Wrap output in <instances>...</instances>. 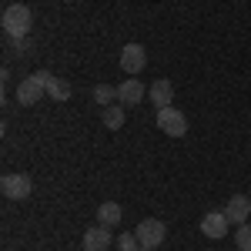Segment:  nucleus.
Instances as JSON below:
<instances>
[{
    "instance_id": "1",
    "label": "nucleus",
    "mask_w": 251,
    "mask_h": 251,
    "mask_svg": "<svg viewBox=\"0 0 251 251\" xmlns=\"http://www.w3.org/2000/svg\"><path fill=\"white\" fill-rule=\"evenodd\" d=\"M0 27H3L7 37H27L30 27H34L30 7H27V3H10V7L3 10V17H0Z\"/></svg>"
},
{
    "instance_id": "2",
    "label": "nucleus",
    "mask_w": 251,
    "mask_h": 251,
    "mask_svg": "<svg viewBox=\"0 0 251 251\" xmlns=\"http://www.w3.org/2000/svg\"><path fill=\"white\" fill-rule=\"evenodd\" d=\"M134 238L141 248H161L164 245V238H168V228H164V221H157V218H144L141 225L134 228Z\"/></svg>"
},
{
    "instance_id": "3",
    "label": "nucleus",
    "mask_w": 251,
    "mask_h": 251,
    "mask_svg": "<svg viewBox=\"0 0 251 251\" xmlns=\"http://www.w3.org/2000/svg\"><path fill=\"white\" fill-rule=\"evenodd\" d=\"M47 77L50 74H30V77H24L17 84V100L24 104V107H30V104H37V100H44V94H47Z\"/></svg>"
},
{
    "instance_id": "4",
    "label": "nucleus",
    "mask_w": 251,
    "mask_h": 251,
    "mask_svg": "<svg viewBox=\"0 0 251 251\" xmlns=\"http://www.w3.org/2000/svg\"><path fill=\"white\" fill-rule=\"evenodd\" d=\"M0 191H3V198H10V201H24V198H30V191H34V181L27 174H3L0 177Z\"/></svg>"
},
{
    "instance_id": "5",
    "label": "nucleus",
    "mask_w": 251,
    "mask_h": 251,
    "mask_svg": "<svg viewBox=\"0 0 251 251\" xmlns=\"http://www.w3.org/2000/svg\"><path fill=\"white\" fill-rule=\"evenodd\" d=\"M157 127H161L164 134H171V137H184L188 117L181 114V111H174V107H161V111H157Z\"/></svg>"
},
{
    "instance_id": "6",
    "label": "nucleus",
    "mask_w": 251,
    "mask_h": 251,
    "mask_svg": "<svg viewBox=\"0 0 251 251\" xmlns=\"http://www.w3.org/2000/svg\"><path fill=\"white\" fill-rule=\"evenodd\" d=\"M144 64H148V50H144L141 44H127V47L121 50V71H124V74H141Z\"/></svg>"
},
{
    "instance_id": "7",
    "label": "nucleus",
    "mask_w": 251,
    "mask_h": 251,
    "mask_svg": "<svg viewBox=\"0 0 251 251\" xmlns=\"http://www.w3.org/2000/svg\"><path fill=\"white\" fill-rule=\"evenodd\" d=\"M144 94H148V91H144V84L137 77H127L124 84H117V100H121L124 107H137V104L144 100Z\"/></svg>"
},
{
    "instance_id": "8",
    "label": "nucleus",
    "mask_w": 251,
    "mask_h": 251,
    "mask_svg": "<svg viewBox=\"0 0 251 251\" xmlns=\"http://www.w3.org/2000/svg\"><path fill=\"white\" fill-rule=\"evenodd\" d=\"M111 241H114V234H111V228H104V225H94V228L84 231V251H107Z\"/></svg>"
},
{
    "instance_id": "9",
    "label": "nucleus",
    "mask_w": 251,
    "mask_h": 251,
    "mask_svg": "<svg viewBox=\"0 0 251 251\" xmlns=\"http://www.w3.org/2000/svg\"><path fill=\"white\" fill-rule=\"evenodd\" d=\"M228 214L225 211H208L201 218V234H208V238H225L228 234Z\"/></svg>"
},
{
    "instance_id": "10",
    "label": "nucleus",
    "mask_w": 251,
    "mask_h": 251,
    "mask_svg": "<svg viewBox=\"0 0 251 251\" xmlns=\"http://www.w3.org/2000/svg\"><path fill=\"white\" fill-rule=\"evenodd\" d=\"M225 214H228V221H231V225H245V221H248V214H251V201L245 198V194H234L231 201L225 204Z\"/></svg>"
},
{
    "instance_id": "11",
    "label": "nucleus",
    "mask_w": 251,
    "mask_h": 251,
    "mask_svg": "<svg viewBox=\"0 0 251 251\" xmlns=\"http://www.w3.org/2000/svg\"><path fill=\"white\" fill-rule=\"evenodd\" d=\"M148 94H151V100H154L157 111H161V107H171V100H174V84H171V80H154V84L148 87Z\"/></svg>"
},
{
    "instance_id": "12",
    "label": "nucleus",
    "mask_w": 251,
    "mask_h": 251,
    "mask_svg": "<svg viewBox=\"0 0 251 251\" xmlns=\"http://www.w3.org/2000/svg\"><path fill=\"white\" fill-rule=\"evenodd\" d=\"M121 204L117 201H104L100 208H97V225H104V228H114L117 221H121Z\"/></svg>"
},
{
    "instance_id": "13",
    "label": "nucleus",
    "mask_w": 251,
    "mask_h": 251,
    "mask_svg": "<svg viewBox=\"0 0 251 251\" xmlns=\"http://www.w3.org/2000/svg\"><path fill=\"white\" fill-rule=\"evenodd\" d=\"M100 121H104V127H107V131H117V127H124V107H121V104H111V107H104Z\"/></svg>"
},
{
    "instance_id": "14",
    "label": "nucleus",
    "mask_w": 251,
    "mask_h": 251,
    "mask_svg": "<svg viewBox=\"0 0 251 251\" xmlns=\"http://www.w3.org/2000/svg\"><path fill=\"white\" fill-rule=\"evenodd\" d=\"M47 97L50 100H67L71 97V84L64 77H47Z\"/></svg>"
},
{
    "instance_id": "15",
    "label": "nucleus",
    "mask_w": 251,
    "mask_h": 251,
    "mask_svg": "<svg viewBox=\"0 0 251 251\" xmlns=\"http://www.w3.org/2000/svg\"><path fill=\"white\" fill-rule=\"evenodd\" d=\"M114 97H117V87H111V84H97L94 87V100L100 104V107H111Z\"/></svg>"
},
{
    "instance_id": "16",
    "label": "nucleus",
    "mask_w": 251,
    "mask_h": 251,
    "mask_svg": "<svg viewBox=\"0 0 251 251\" xmlns=\"http://www.w3.org/2000/svg\"><path fill=\"white\" fill-rule=\"evenodd\" d=\"M234 241H238V251H251V225H238V231H234Z\"/></svg>"
},
{
    "instance_id": "17",
    "label": "nucleus",
    "mask_w": 251,
    "mask_h": 251,
    "mask_svg": "<svg viewBox=\"0 0 251 251\" xmlns=\"http://www.w3.org/2000/svg\"><path fill=\"white\" fill-rule=\"evenodd\" d=\"M141 245H137V238L134 234H117V241H114V251H137Z\"/></svg>"
},
{
    "instance_id": "18",
    "label": "nucleus",
    "mask_w": 251,
    "mask_h": 251,
    "mask_svg": "<svg viewBox=\"0 0 251 251\" xmlns=\"http://www.w3.org/2000/svg\"><path fill=\"white\" fill-rule=\"evenodd\" d=\"M137 251H151V248H137Z\"/></svg>"
}]
</instances>
